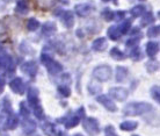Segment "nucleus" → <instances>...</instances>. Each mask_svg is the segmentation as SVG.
Segmentation results:
<instances>
[{
  "label": "nucleus",
  "instance_id": "nucleus-1",
  "mask_svg": "<svg viewBox=\"0 0 160 136\" xmlns=\"http://www.w3.org/2000/svg\"><path fill=\"white\" fill-rule=\"evenodd\" d=\"M152 109V105L148 102H129L128 105H125L123 113L124 115L127 116H136L146 114V113L151 112Z\"/></svg>",
  "mask_w": 160,
  "mask_h": 136
},
{
  "label": "nucleus",
  "instance_id": "nucleus-2",
  "mask_svg": "<svg viewBox=\"0 0 160 136\" xmlns=\"http://www.w3.org/2000/svg\"><path fill=\"white\" fill-rule=\"evenodd\" d=\"M41 62L45 68L48 69L50 75H58L63 71V65L58 63L57 60H52L51 56H49L47 52H43L41 55Z\"/></svg>",
  "mask_w": 160,
  "mask_h": 136
},
{
  "label": "nucleus",
  "instance_id": "nucleus-3",
  "mask_svg": "<svg viewBox=\"0 0 160 136\" xmlns=\"http://www.w3.org/2000/svg\"><path fill=\"white\" fill-rule=\"evenodd\" d=\"M112 70L109 65H99L93 70V77L99 81H107L112 78Z\"/></svg>",
  "mask_w": 160,
  "mask_h": 136
},
{
  "label": "nucleus",
  "instance_id": "nucleus-4",
  "mask_svg": "<svg viewBox=\"0 0 160 136\" xmlns=\"http://www.w3.org/2000/svg\"><path fill=\"white\" fill-rule=\"evenodd\" d=\"M82 127H84L85 132L91 136H95L100 133L99 121L96 120L95 118H92V116H88L85 119L84 122H82Z\"/></svg>",
  "mask_w": 160,
  "mask_h": 136
},
{
  "label": "nucleus",
  "instance_id": "nucleus-5",
  "mask_svg": "<svg viewBox=\"0 0 160 136\" xmlns=\"http://www.w3.org/2000/svg\"><path fill=\"white\" fill-rule=\"evenodd\" d=\"M21 70H22V72H23L24 75H27L30 78H34L37 75L38 65L34 60H28V62H24L23 64L21 65Z\"/></svg>",
  "mask_w": 160,
  "mask_h": 136
},
{
  "label": "nucleus",
  "instance_id": "nucleus-6",
  "mask_svg": "<svg viewBox=\"0 0 160 136\" xmlns=\"http://www.w3.org/2000/svg\"><path fill=\"white\" fill-rule=\"evenodd\" d=\"M128 90L124 87H112L109 88V96L116 99L117 101H124L128 98Z\"/></svg>",
  "mask_w": 160,
  "mask_h": 136
},
{
  "label": "nucleus",
  "instance_id": "nucleus-7",
  "mask_svg": "<svg viewBox=\"0 0 160 136\" xmlns=\"http://www.w3.org/2000/svg\"><path fill=\"white\" fill-rule=\"evenodd\" d=\"M60 21L63 22L66 28H72L73 24H74V15L71 11H62L59 14Z\"/></svg>",
  "mask_w": 160,
  "mask_h": 136
},
{
  "label": "nucleus",
  "instance_id": "nucleus-8",
  "mask_svg": "<svg viewBox=\"0 0 160 136\" xmlns=\"http://www.w3.org/2000/svg\"><path fill=\"white\" fill-rule=\"evenodd\" d=\"M96 101L99 102V104H101L102 106H103L107 111H109V112H116L117 111V107L116 105H115V102L112 100V99H109L107 96H99L98 98H96Z\"/></svg>",
  "mask_w": 160,
  "mask_h": 136
},
{
  "label": "nucleus",
  "instance_id": "nucleus-9",
  "mask_svg": "<svg viewBox=\"0 0 160 136\" xmlns=\"http://www.w3.org/2000/svg\"><path fill=\"white\" fill-rule=\"evenodd\" d=\"M9 86H11V90L13 92L16 93V94H23L24 92V83L22 78L20 77H15L11 80L9 83Z\"/></svg>",
  "mask_w": 160,
  "mask_h": 136
},
{
  "label": "nucleus",
  "instance_id": "nucleus-10",
  "mask_svg": "<svg viewBox=\"0 0 160 136\" xmlns=\"http://www.w3.org/2000/svg\"><path fill=\"white\" fill-rule=\"evenodd\" d=\"M93 9H94V7H93L91 4H78L76 7H74L76 13L79 16H81V18H85V16L89 15V14L93 12Z\"/></svg>",
  "mask_w": 160,
  "mask_h": 136
},
{
  "label": "nucleus",
  "instance_id": "nucleus-11",
  "mask_svg": "<svg viewBox=\"0 0 160 136\" xmlns=\"http://www.w3.org/2000/svg\"><path fill=\"white\" fill-rule=\"evenodd\" d=\"M22 130L26 135H32L36 130V122L29 118H23L22 120Z\"/></svg>",
  "mask_w": 160,
  "mask_h": 136
},
{
  "label": "nucleus",
  "instance_id": "nucleus-12",
  "mask_svg": "<svg viewBox=\"0 0 160 136\" xmlns=\"http://www.w3.org/2000/svg\"><path fill=\"white\" fill-rule=\"evenodd\" d=\"M57 122H59V123H64L66 128L71 129V128H74L76 126L79 124L80 118L78 115H73V116H70V118H65V119H58Z\"/></svg>",
  "mask_w": 160,
  "mask_h": 136
},
{
  "label": "nucleus",
  "instance_id": "nucleus-13",
  "mask_svg": "<svg viewBox=\"0 0 160 136\" xmlns=\"http://www.w3.org/2000/svg\"><path fill=\"white\" fill-rule=\"evenodd\" d=\"M57 1L58 0H34V4L38 9L47 11V9H50L51 7H53L57 4Z\"/></svg>",
  "mask_w": 160,
  "mask_h": 136
},
{
  "label": "nucleus",
  "instance_id": "nucleus-14",
  "mask_svg": "<svg viewBox=\"0 0 160 136\" xmlns=\"http://www.w3.org/2000/svg\"><path fill=\"white\" fill-rule=\"evenodd\" d=\"M57 32V26L55 22H45L42 26L41 34L43 36H51Z\"/></svg>",
  "mask_w": 160,
  "mask_h": 136
},
{
  "label": "nucleus",
  "instance_id": "nucleus-15",
  "mask_svg": "<svg viewBox=\"0 0 160 136\" xmlns=\"http://www.w3.org/2000/svg\"><path fill=\"white\" fill-rule=\"evenodd\" d=\"M28 102L29 105L34 107L37 104H40V99H38V90L36 87H30L28 90Z\"/></svg>",
  "mask_w": 160,
  "mask_h": 136
},
{
  "label": "nucleus",
  "instance_id": "nucleus-16",
  "mask_svg": "<svg viewBox=\"0 0 160 136\" xmlns=\"http://www.w3.org/2000/svg\"><path fill=\"white\" fill-rule=\"evenodd\" d=\"M107 45H108L107 39L106 37H99L92 43V49L94 51H103V50H106Z\"/></svg>",
  "mask_w": 160,
  "mask_h": 136
},
{
  "label": "nucleus",
  "instance_id": "nucleus-17",
  "mask_svg": "<svg viewBox=\"0 0 160 136\" xmlns=\"http://www.w3.org/2000/svg\"><path fill=\"white\" fill-rule=\"evenodd\" d=\"M0 112L5 113V114H12L13 113V107H12V102L8 99V97H5L4 99H1L0 101Z\"/></svg>",
  "mask_w": 160,
  "mask_h": 136
},
{
  "label": "nucleus",
  "instance_id": "nucleus-18",
  "mask_svg": "<svg viewBox=\"0 0 160 136\" xmlns=\"http://www.w3.org/2000/svg\"><path fill=\"white\" fill-rule=\"evenodd\" d=\"M128 77V69L125 66H116V75H115V80L117 83H123L125 78Z\"/></svg>",
  "mask_w": 160,
  "mask_h": 136
},
{
  "label": "nucleus",
  "instance_id": "nucleus-19",
  "mask_svg": "<svg viewBox=\"0 0 160 136\" xmlns=\"http://www.w3.org/2000/svg\"><path fill=\"white\" fill-rule=\"evenodd\" d=\"M18 124H19V116L14 113L9 114L7 120H6V128L9 129V130H14L18 127Z\"/></svg>",
  "mask_w": 160,
  "mask_h": 136
},
{
  "label": "nucleus",
  "instance_id": "nucleus-20",
  "mask_svg": "<svg viewBox=\"0 0 160 136\" xmlns=\"http://www.w3.org/2000/svg\"><path fill=\"white\" fill-rule=\"evenodd\" d=\"M145 50H146V55L148 57L153 58L158 54V51H159V43L158 42H148L146 44V49Z\"/></svg>",
  "mask_w": 160,
  "mask_h": 136
},
{
  "label": "nucleus",
  "instance_id": "nucleus-21",
  "mask_svg": "<svg viewBox=\"0 0 160 136\" xmlns=\"http://www.w3.org/2000/svg\"><path fill=\"white\" fill-rule=\"evenodd\" d=\"M41 128H42L43 133L47 136H57L56 127H55V124L51 123V122H44Z\"/></svg>",
  "mask_w": 160,
  "mask_h": 136
},
{
  "label": "nucleus",
  "instance_id": "nucleus-22",
  "mask_svg": "<svg viewBox=\"0 0 160 136\" xmlns=\"http://www.w3.org/2000/svg\"><path fill=\"white\" fill-rule=\"evenodd\" d=\"M15 12L18 13V14H21V15H26V14L29 12V6L26 0H19V1L16 3Z\"/></svg>",
  "mask_w": 160,
  "mask_h": 136
},
{
  "label": "nucleus",
  "instance_id": "nucleus-23",
  "mask_svg": "<svg viewBox=\"0 0 160 136\" xmlns=\"http://www.w3.org/2000/svg\"><path fill=\"white\" fill-rule=\"evenodd\" d=\"M138 127L137 121H124L120 124V129L123 132H132Z\"/></svg>",
  "mask_w": 160,
  "mask_h": 136
},
{
  "label": "nucleus",
  "instance_id": "nucleus-24",
  "mask_svg": "<svg viewBox=\"0 0 160 136\" xmlns=\"http://www.w3.org/2000/svg\"><path fill=\"white\" fill-rule=\"evenodd\" d=\"M107 35H108V37L110 40L117 41L121 37L122 34H121V32L118 30V28H117L116 26H112V27H109L108 30H107Z\"/></svg>",
  "mask_w": 160,
  "mask_h": 136
},
{
  "label": "nucleus",
  "instance_id": "nucleus-25",
  "mask_svg": "<svg viewBox=\"0 0 160 136\" xmlns=\"http://www.w3.org/2000/svg\"><path fill=\"white\" fill-rule=\"evenodd\" d=\"M12 63H13L12 57L9 56V55L5 54L2 56H0V70H6Z\"/></svg>",
  "mask_w": 160,
  "mask_h": 136
},
{
  "label": "nucleus",
  "instance_id": "nucleus-26",
  "mask_svg": "<svg viewBox=\"0 0 160 136\" xmlns=\"http://www.w3.org/2000/svg\"><path fill=\"white\" fill-rule=\"evenodd\" d=\"M143 56H144V54L142 52V49L139 47H133V49L131 50L130 52V58L132 60H135V62H138V60H143Z\"/></svg>",
  "mask_w": 160,
  "mask_h": 136
},
{
  "label": "nucleus",
  "instance_id": "nucleus-27",
  "mask_svg": "<svg viewBox=\"0 0 160 136\" xmlns=\"http://www.w3.org/2000/svg\"><path fill=\"white\" fill-rule=\"evenodd\" d=\"M156 20V18L153 16V13L151 12H146L144 13V16H143V19L140 21V24L144 27V26H148V24H152Z\"/></svg>",
  "mask_w": 160,
  "mask_h": 136
},
{
  "label": "nucleus",
  "instance_id": "nucleus-28",
  "mask_svg": "<svg viewBox=\"0 0 160 136\" xmlns=\"http://www.w3.org/2000/svg\"><path fill=\"white\" fill-rule=\"evenodd\" d=\"M110 56H112V58H114L115 60H125V54L124 52H122L118 48H116V47H114V48L110 50Z\"/></svg>",
  "mask_w": 160,
  "mask_h": 136
},
{
  "label": "nucleus",
  "instance_id": "nucleus-29",
  "mask_svg": "<svg viewBox=\"0 0 160 136\" xmlns=\"http://www.w3.org/2000/svg\"><path fill=\"white\" fill-rule=\"evenodd\" d=\"M130 13H131V15L133 18H138V16L143 15L145 13V6H143V5H136V6H133L130 9Z\"/></svg>",
  "mask_w": 160,
  "mask_h": 136
},
{
  "label": "nucleus",
  "instance_id": "nucleus-30",
  "mask_svg": "<svg viewBox=\"0 0 160 136\" xmlns=\"http://www.w3.org/2000/svg\"><path fill=\"white\" fill-rule=\"evenodd\" d=\"M101 90H102L101 85L98 84V81H95V80H92V81L89 83V85H88V91H89L91 94H98Z\"/></svg>",
  "mask_w": 160,
  "mask_h": 136
},
{
  "label": "nucleus",
  "instance_id": "nucleus-31",
  "mask_svg": "<svg viewBox=\"0 0 160 136\" xmlns=\"http://www.w3.org/2000/svg\"><path fill=\"white\" fill-rule=\"evenodd\" d=\"M32 113H34V115L36 116L37 119H40V120H43V119H45L43 107H42L40 104H37L36 106H34V107H32Z\"/></svg>",
  "mask_w": 160,
  "mask_h": 136
},
{
  "label": "nucleus",
  "instance_id": "nucleus-32",
  "mask_svg": "<svg viewBox=\"0 0 160 136\" xmlns=\"http://www.w3.org/2000/svg\"><path fill=\"white\" fill-rule=\"evenodd\" d=\"M158 69H159V63L157 60H148L146 63V70L148 73H154L158 71Z\"/></svg>",
  "mask_w": 160,
  "mask_h": 136
},
{
  "label": "nucleus",
  "instance_id": "nucleus-33",
  "mask_svg": "<svg viewBox=\"0 0 160 136\" xmlns=\"http://www.w3.org/2000/svg\"><path fill=\"white\" fill-rule=\"evenodd\" d=\"M38 27H40V22L34 18H30L27 22V28H28L29 32H35L38 29Z\"/></svg>",
  "mask_w": 160,
  "mask_h": 136
},
{
  "label": "nucleus",
  "instance_id": "nucleus-34",
  "mask_svg": "<svg viewBox=\"0 0 160 136\" xmlns=\"http://www.w3.org/2000/svg\"><path fill=\"white\" fill-rule=\"evenodd\" d=\"M101 15H102V18H103L104 21L109 22V21L114 20V15H115V13L112 12L110 8H104L103 11H102V13H101Z\"/></svg>",
  "mask_w": 160,
  "mask_h": 136
},
{
  "label": "nucleus",
  "instance_id": "nucleus-35",
  "mask_svg": "<svg viewBox=\"0 0 160 136\" xmlns=\"http://www.w3.org/2000/svg\"><path fill=\"white\" fill-rule=\"evenodd\" d=\"M148 36L150 39H153V37H157V36H159L160 34V27L158 24H153L152 27H150L148 30Z\"/></svg>",
  "mask_w": 160,
  "mask_h": 136
},
{
  "label": "nucleus",
  "instance_id": "nucleus-36",
  "mask_svg": "<svg viewBox=\"0 0 160 136\" xmlns=\"http://www.w3.org/2000/svg\"><path fill=\"white\" fill-rule=\"evenodd\" d=\"M117 28H118V30L121 32V34H127V33L130 30V28H131V21L130 20L123 21Z\"/></svg>",
  "mask_w": 160,
  "mask_h": 136
},
{
  "label": "nucleus",
  "instance_id": "nucleus-37",
  "mask_svg": "<svg viewBox=\"0 0 160 136\" xmlns=\"http://www.w3.org/2000/svg\"><path fill=\"white\" fill-rule=\"evenodd\" d=\"M150 92H151V97H152L153 99H154V101L159 102V101H160V90H159V86H158V85H154V86H152Z\"/></svg>",
  "mask_w": 160,
  "mask_h": 136
},
{
  "label": "nucleus",
  "instance_id": "nucleus-38",
  "mask_svg": "<svg viewBox=\"0 0 160 136\" xmlns=\"http://www.w3.org/2000/svg\"><path fill=\"white\" fill-rule=\"evenodd\" d=\"M58 92L63 97H65V98L71 96V90H70L68 85H60V86H58Z\"/></svg>",
  "mask_w": 160,
  "mask_h": 136
},
{
  "label": "nucleus",
  "instance_id": "nucleus-39",
  "mask_svg": "<svg viewBox=\"0 0 160 136\" xmlns=\"http://www.w3.org/2000/svg\"><path fill=\"white\" fill-rule=\"evenodd\" d=\"M20 114L23 118H28L29 114H30V109L27 107L26 102H20Z\"/></svg>",
  "mask_w": 160,
  "mask_h": 136
},
{
  "label": "nucleus",
  "instance_id": "nucleus-40",
  "mask_svg": "<svg viewBox=\"0 0 160 136\" xmlns=\"http://www.w3.org/2000/svg\"><path fill=\"white\" fill-rule=\"evenodd\" d=\"M140 40V36H132V39H129L127 41V47L128 48H133V47H136L138 42Z\"/></svg>",
  "mask_w": 160,
  "mask_h": 136
},
{
  "label": "nucleus",
  "instance_id": "nucleus-41",
  "mask_svg": "<svg viewBox=\"0 0 160 136\" xmlns=\"http://www.w3.org/2000/svg\"><path fill=\"white\" fill-rule=\"evenodd\" d=\"M104 133H106V136H118L112 126H107L106 129H104Z\"/></svg>",
  "mask_w": 160,
  "mask_h": 136
},
{
  "label": "nucleus",
  "instance_id": "nucleus-42",
  "mask_svg": "<svg viewBox=\"0 0 160 136\" xmlns=\"http://www.w3.org/2000/svg\"><path fill=\"white\" fill-rule=\"evenodd\" d=\"M125 14H127V13L124 12V11H118V12L115 13V15H114V19H116V21L123 20L124 18H125Z\"/></svg>",
  "mask_w": 160,
  "mask_h": 136
},
{
  "label": "nucleus",
  "instance_id": "nucleus-43",
  "mask_svg": "<svg viewBox=\"0 0 160 136\" xmlns=\"http://www.w3.org/2000/svg\"><path fill=\"white\" fill-rule=\"evenodd\" d=\"M5 84H6V80H5V77L0 76V94L4 92Z\"/></svg>",
  "mask_w": 160,
  "mask_h": 136
},
{
  "label": "nucleus",
  "instance_id": "nucleus-44",
  "mask_svg": "<svg viewBox=\"0 0 160 136\" xmlns=\"http://www.w3.org/2000/svg\"><path fill=\"white\" fill-rule=\"evenodd\" d=\"M138 34H140V29L138 27H135V28L131 30V35L132 36H138Z\"/></svg>",
  "mask_w": 160,
  "mask_h": 136
},
{
  "label": "nucleus",
  "instance_id": "nucleus-45",
  "mask_svg": "<svg viewBox=\"0 0 160 136\" xmlns=\"http://www.w3.org/2000/svg\"><path fill=\"white\" fill-rule=\"evenodd\" d=\"M57 134H58L59 136H68V134H66V133H64V132H59V133H57Z\"/></svg>",
  "mask_w": 160,
  "mask_h": 136
},
{
  "label": "nucleus",
  "instance_id": "nucleus-46",
  "mask_svg": "<svg viewBox=\"0 0 160 136\" xmlns=\"http://www.w3.org/2000/svg\"><path fill=\"white\" fill-rule=\"evenodd\" d=\"M4 51V47H2V45H1V44H0V54H1V52Z\"/></svg>",
  "mask_w": 160,
  "mask_h": 136
},
{
  "label": "nucleus",
  "instance_id": "nucleus-47",
  "mask_svg": "<svg viewBox=\"0 0 160 136\" xmlns=\"http://www.w3.org/2000/svg\"><path fill=\"white\" fill-rule=\"evenodd\" d=\"M73 136H82V135H81V134H74Z\"/></svg>",
  "mask_w": 160,
  "mask_h": 136
},
{
  "label": "nucleus",
  "instance_id": "nucleus-48",
  "mask_svg": "<svg viewBox=\"0 0 160 136\" xmlns=\"http://www.w3.org/2000/svg\"><path fill=\"white\" fill-rule=\"evenodd\" d=\"M103 3H108V1H110V0H102Z\"/></svg>",
  "mask_w": 160,
  "mask_h": 136
},
{
  "label": "nucleus",
  "instance_id": "nucleus-49",
  "mask_svg": "<svg viewBox=\"0 0 160 136\" xmlns=\"http://www.w3.org/2000/svg\"><path fill=\"white\" fill-rule=\"evenodd\" d=\"M117 1H118V0H114V3H115V4H117Z\"/></svg>",
  "mask_w": 160,
  "mask_h": 136
},
{
  "label": "nucleus",
  "instance_id": "nucleus-50",
  "mask_svg": "<svg viewBox=\"0 0 160 136\" xmlns=\"http://www.w3.org/2000/svg\"><path fill=\"white\" fill-rule=\"evenodd\" d=\"M132 136H139V135H132Z\"/></svg>",
  "mask_w": 160,
  "mask_h": 136
}]
</instances>
